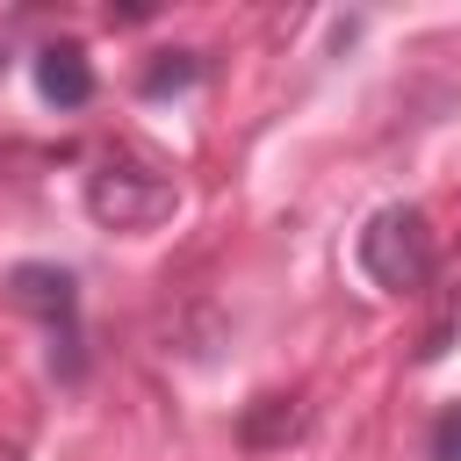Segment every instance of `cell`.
Wrapping results in <instances>:
<instances>
[{"mask_svg":"<svg viewBox=\"0 0 461 461\" xmlns=\"http://www.w3.org/2000/svg\"><path fill=\"white\" fill-rule=\"evenodd\" d=\"M353 252H360V274H367L382 295H411V288L432 281V223H425V209H411V202L375 209Z\"/></svg>","mask_w":461,"mask_h":461,"instance_id":"obj_1","label":"cell"},{"mask_svg":"<svg viewBox=\"0 0 461 461\" xmlns=\"http://www.w3.org/2000/svg\"><path fill=\"white\" fill-rule=\"evenodd\" d=\"M7 295H14V310L43 317V331H50V375H58V382H79V375H86L79 281H72L65 267H50V259H22V267H7Z\"/></svg>","mask_w":461,"mask_h":461,"instance_id":"obj_2","label":"cell"},{"mask_svg":"<svg viewBox=\"0 0 461 461\" xmlns=\"http://www.w3.org/2000/svg\"><path fill=\"white\" fill-rule=\"evenodd\" d=\"M180 209V187L151 166H130V158H108L101 173H86V216L101 230H151Z\"/></svg>","mask_w":461,"mask_h":461,"instance_id":"obj_3","label":"cell"},{"mask_svg":"<svg viewBox=\"0 0 461 461\" xmlns=\"http://www.w3.org/2000/svg\"><path fill=\"white\" fill-rule=\"evenodd\" d=\"M36 94H43L50 108H86V101H94V65H86V50H79V43L36 50Z\"/></svg>","mask_w":461,"mask_h":461,"instance_id":"obj_4","label":"cell"},{"mask_svg":"<svg viewBox=\"0 0 461 461\" xmlns=\"http://www.w3.org/2000/svg\"><path fill=\"white\" fill-rule=\"evenodd\" d=\"M303 396H259V403H245V418H238V439L245 447H288L295 432H303Z\"/></svg>","mask_w":461,"mask_h":461,"instance_id":"obj_5","label":"cell"},{"mask_svg":"<svg viewBox=\"0 0 461 461\" xmlns=\"http://www.w3.org/2000/svg\"><path fill=\"white\" fill-rule=\"evenodd\" d=\"M202 79V50H158L144 72H137V94L144 101H166V94H187Z\"/></svg>","mask_w":461,"mask_h":461,"instance_id":"obj_6","label":"cell"},{"mask_svg":"<svg viewBox=\"0 0 461 461\" xmlns=\"http://www.w3.org/2000/svg\"><path fill=\"white\" fill-rule=\"evenodd\" d=\"M432 461H461V403H447L432 418Z\"/></svg>","mask_w":461,"mask_h":461,"instance_id":"obj_7","label":"cell"},{"mask_svg":"<svg viewBox=\"0 0 461 461\" xmlns=\"http://www.w3.org/2000/svg\"><path fill=\"white\" fill-rule=\"evenodd\" d=\"M0 72H7V43H0Z\"/></svg>","mask_w":461,"mask_h":461,"instance_id":"obj_8","label":"cell"}]
</instances>
